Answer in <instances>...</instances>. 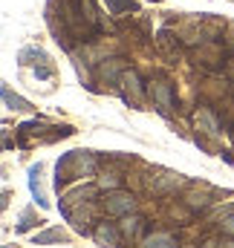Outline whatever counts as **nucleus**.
Returning <instances> with one entry per match:
<instances>
[{
  "label": "nucleus",
  "instance_id": "15",
  "mask_svg": "<svg viewBox=\"0 0 234 248\" xmlns=\"http://www.w3.org/2000/svg\"><path fill=\"white\" fill-rule=\"evenodd\" d=\"M96 185H99V187H118V179L113 176V173H104V176H99V179H96Z\"/></svg>",
  "mask_w": 234,
  "mask_h": 248
},
{
  "label": "nucleus",
  "instance_id": "4",
  "mask_svg": "<svg viewBox=\"0 0 234 248\" xmlns=\"http://www.w3.org/2000/svg\"><path fill=\"white\" fill-rule=\"evenodd\" d=\"M17 61L23 63H35V75H38V81H47V78H52V72H55V66L50 63V55L44 52V49H38V46H26V49H20V55H17Z\"/></svg>",
  "mask_w": 234,
  "mask_h": 248
},
{
  "label": "nucleus",
  "instance_id": "9",
  "mask_svg": "<svg viewBox=\"0 0 234 248\" xmlns=\"http://www.w3.org/2000/svg\"><path fill=\"white\" fill-rule=\"evenodd\" d=\"M29 190H32V196H35V202L41 208H50V199H47V193L41 187V165H32L29 168Z\"/></svg>",
  "mask_w": 234,
  "mask_h": 248
},
{
  "label": "nucleus",
  "instance_id": "13",
  "mask_svg": "<svg viewBox=\"0 0 234 248\" xmlns=\"http://www.w3.org/2000/svg\"><path fill=\"white\" fill-rule=\"evenodd\" d=\"M142 248H176V246L168 234H153V237H148V240L142 243Z\"/></svg>",
  "mask_w": 234,
  "mask_h": 248
},
{
  "label": "nucleus",
  "instance_id": "19",
  "mask_svg": "<svg viewBox=\"0 0 234 248\" xmlns=\"http://www.w3.org/2000/svg\"><path fill=\"white\" fill-rule=\"evenodd\" d=\"M232 139H234V130H232Z\"/></svg>",
  "mask_w": 234,
  "mask_h": 248
},
{
  "label": "nucleus",
  "instance_id": "5",
  "mask_svg": "<svg viewBox=\"0 0 234 248\" xmlns=\"http://www.w3.org/2000/svg\"><path fill=\"white\" fill-rule=\"evenodd\" d=\"M133 208H136V199H133V193H127V190H113V193L104 196V211H107V217H127V214H133Z\"/></svg>",
  "mask_w": 234,
  "mask_h": 248
},
{
  "label": "nucleus",
  "instance_id": "3",
  "mask_svg": "<svg viewBox=\"0 0 234 248\" xmlns=\"http://www.w3.org/2000/svg\"><path fill=\"white\" fill-rule=\"evenodd\" d=\"M148 93H150V98H153V107H156L162 116H171V113L176 110V95H174L171 81H165V78H153L150 87H148Z\"/></svg>",
  "mask_w": 234,
  "mask_h": 248
},
{
  "label": "nucleus",
  "instance_id": "11",
  "mask_svg": "<svg viewBox=\"0 0 234 248\" xmlns=\"http://www.w3.org/2000/svg\"><path fill=\"white\" fill-rule=\"evenodd\" d=\"M3 101H6V107H9V110H32V104H29L26 98L15 95V93L9 90V84H3Z\"/></svg>",
  "mask_w": 234,
  "mask_h": 248
},
{
  "label": "nucleus",
  "instance_id": "7",
  "mask_svg": "<svg viewBox=\"0 0 234 248\" xmlns=\"http://www.w3.org/2000/svg\"><path fill=\"white\" fill-rule=\"evenodd\" d=\"M211 202H214V193H211L208 187H194V190L185 193V205H188L191 211H205Z\"/></svg>",
  "mask_w": 234,
  "mask_h": 248
},
{
  "label": "nucleus",
  "instance_id": "18",
  "mask_svg": "<svg viewBox=\"0 0 234 248\" xmlns=\"http://www.w3.org/2000/svg\"><path fill=\"white\" fill-rule=\"evenodd\" d=\"M232 78H234V61H232Z\"/></svg>",
  "mask_w": 234,
  "mask_h": 248
},
{
  "label": "nucleus",
  "instance_id": "14",
  "mask_svg": "<svg viewBox=\"0 0 234 248\" xmlns=\"http://www.w3.org/2000/svg\"><path fill=\"white\" fill-rule=\"evenodd\" d=\"M107 6H110V12L113 15H121V12H136V3L133 0H104Z\"/></svg>",
  "mask_w": 234,
  "mask_h": 248
},
{
  "label": "nucleus",
  "instance_id": "17",
  "mask_svg": "<svg viewBox=\"0 0 234 248\" xmlns=\"http://www.w3.org/2000/svg\"><path fill=\"white\" fill-rule=\"evenodd\" d=\"M223 231H226V234H234V214H229V217L223 219Z\"/></svg>",
  "mask_w": 234,
  "mask_h": 248
},
{
  "label": "nucleus",
  "instance_id": "1",
  "mask_svg": "<svg viewBox=\"0 0 234 248\" xmlns=\"http://www.w3.org/2000/svg\"><path fill=\"white\" fill-rule=\"evenodd\" d=\"M96 168H99V162H96V156L90 150H72V153L61 156L58 165H55V187L61 190L64 185H69L75 179L93 176Z\"/></svg>",
  "mask_w": 234,
  "mask_h": 248
},
{
  "label": "nucleus",
  "instance_id": "10",
  "mask_svg": "<svg viewBox=\"0 0 234 248\" xmlns=\"http://www.w3.org/2000/svg\"><path fill=\"white\" fill-rule=\"evenodd\" d=\"M69 237H67V231H61V228H50V231H44V234H35V246H50V243H67Z\"/></svg>",
  "mask_w": 234,
  "mask_h": 248
},
{
  "label": "nucleus",
  "instance_id": "2",
  "mask_svg": "<svg viewBox=\"0 0 234 248\" xmlns=\"http://www.w3.org/2000/svg\"><path fill=\"white\" fill-rule=\"evenodd\" d=\"M116 84H118V90H121V98L130 107H142L145 104V84H142V78H139L136 69H124Z\"/></svg>",
  "mask_w": 234,
  "mask_h": 248
},
{
  "label": "nucleus",
  "instance_id": "8",
  "mask_svg": "<svg viewBox=\"0 0 234 248\" xmlns=\"http://www.w3.org/2000/svg\"><path fill=\"white\" fill-rule=\"evenodd\" d=\"M118 228H121V237H127V240H133V243H136V240H142V234H145L148 222H145L142 217H130V214H127V217L121 219V225H118Z\"/></svg>",
  "mask_w": 234,
  "mask_h": 248
},
{
  "label": "nucleus",
  "instance_id": "16",
  "mask_svg": "<svg viewBox=\"0 0 234 248\" xmlns=\"http://www.w3.org/2000/svg\"><path fill=\"white\" fill-rule=\"evenodd\" d=\"M32 225H38V222H35V217H32V214H23V222L17 225V234H20V231H29Z\"/></svg>",
  "mask_w": 234,
  "mask_h": 248
},
{
  "label": "nucleus",
  "instance_id": "6",
  "mask_svg": "<svg viewBox=\"0 0 234 248\" xmlns=\"http://www.w3.org/2000/svg\"><path fill=\"white\" fill-rule=\"evenodd\" d=\"M93 237L101 248H121V228H116L113 222H99L93 228Z\"/></svg>",
  "mask_w": 234,
  "mask_h": 248
},
{
  "label": "nucleus",
  "instance_id": "12",
  "mask_svg": "<svg viewBox=\"0 0 234 248\" xmlns=\"http://www.w3.org/2000/svg\"><path fill=\"white\" fill-rule=\"evenodd\" d=\"M194 119H197V127H200L202 133H208V136H214V133H217V119H214L208 110H200Z\"/></svg>",
  "mask_w": 234,
  "mask_h": 248
}]
</instances>
